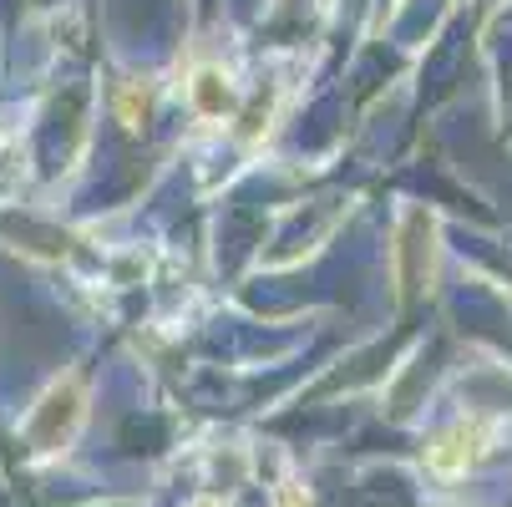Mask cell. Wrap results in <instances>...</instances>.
Wrapping results in <instances>:
<instances>
[{"mask_svg":"<svg viewBox=\"0 0 512 507\" xmlns=\"http://www.w3.org/2000/svg\"><path fill=\"white\" fill-rule=\"evenodd\" d=\"M477 437H482L477 426H457V431H447V437L426 452V462H431L436 472H462V467L477 457Z\"/></svg>","mask_w":512,"mask_h":507,"instance_id":"obj_3","label":"cell"},{"mask_svg":"<svg viewBox=\"0 0 512 507\" xmlns=\"http://www.w3.org/2000/svg\"><path fill=\"white\" fill-rule=\"evenodd\" d=\"M188 102H193V112H198V117H229V112L239 107V97H234L229 77H224L218 66H198V71H193V82H188Z\"/></svg>","mask_w":512,"mask_h":507,"instance_id":"obj_2","label":"cell"},{"mask_svg":"<svg viewBox=\"0 0 512 507\" xmlns=\"http://www.w3.org/2000/svg\"><path fill=\"white\" fill-rule=\"evenodd\" d=\"M193 507H218V502H208V497H203V502H193Z\"/></svg>","mask_w":512,"mask_h":507,"instance_id":"obj_4","label":"cell"},{"mask_svg":"<svg viewBox=\"0 0 512 507\" xmlns=\"http://www.w3.org/2000/svg\"><path fill=\"white\" fill-rule=\"evenodd\" d=\"M82 421H87V386H82L77 376H61V381H51L46 396L36 401V411H31V421H26V437H31L36 452H61V447H71V437L82 431Z\"/></svg>","mask_w":512,"mask_h":507,"instance_id":"obj_1","label":"cell"}]
</instances>
